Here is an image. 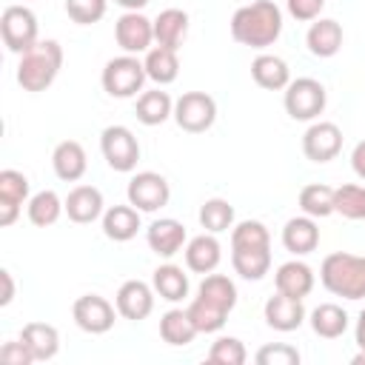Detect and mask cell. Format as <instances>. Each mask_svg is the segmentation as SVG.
I'll return each instance as SVG.
<instances>
[{
  "instance_id": "cell-1",
  "label": "cell",
  "mask_w": 365,
  "mask_h": 365,
  "mask_svg": "<svg viewBox=\"0 0 365 365\" xmlns=\"http://www.w3.org/2000/svg\"><path fill=\"white\" fill-rule=\"evenodd\" d=\"M282 34V9L274 0L240 6L231 17V37L248 48H268Z\"/></svg>"
},
{
  "instance_id": "cell-2",
  "label": "cell",
  "mask_w": 365,
  "mask_h": 365,
  "mask_svg": "<svg viewBox=\"0 0 365 365\" xmlns=\"http://www.w3.org/2000/svg\"><path fill=\"white\" fill-rule=\"evenodd\" d=\"M63 68V46L57 40H37L29 51L20 54L17 83L23 91H46Z\"/></svg>"
},
{
  "instance_id": "cell-3",
  "label": "cell",
  "mask_w": 365,
  "mask_h": 365,
  "mask_svg": "<svg viewBox=\"0 0 365 365\" xmlns=\"http://www.w3.org/2000/svg\"><path fill=\"white\" fill-rule=\"evenodd\" d=\"M319 282L328 294L342 299H362L365 297V257L334 251L319 265Z\"/></svg>"
},
{
  "instance_id": "cell-4",
  "label": "cell",
  "mask_w": 365,
  "mask_h": 365,
  "mask_svg": "<svg viewBox=\"0 0 365 365\" xmlns=\"http://www.w3.org/2000/svg\"><path fill=\"white\" fill-rule=\"evenodd\" d=\"M145 80H148V74H145L143 60H137V54L111 57V60L103 66V74H100L103 91H106L108 97H117V100L137 97V91H143Z\"/></svg>"
},
{
  "instance_id": "cell-5",
  "label": "cell",
  "mask_w": 365,
  "mask_h": 365,
  "mask_svg": "<svg viewBox=\"0 0 365 365\" xmlns=\"http://www.w3.org/2000/svg\"><path fill=\"white\" fill-rule=\"evenodd\" d=\"M325 103H328V91L314 77H297V80H291L285 86V94H282L285 114L291 120H299V123H314L325 111Z\"/></svg>"
},
{
  "instance_id": "cell-6",
  "label": "cell",
  "mask_w": 365,
  "mask_h": 365,
  "mask_svg": "<svg viewBox=\"0 0 365 365\" xmlns=\"http://www.w3.org/2000/svg\"><path fill=\"white\" fill-rule=\"evenodd\" d=\"M217 120V100L205 91H185L174 100V123L188 134H202Z\"/></svg>"
},
{
  "instance_id": "cell-7",
  "label": "cell",
  "mask_w": 365,
  "mask_h": 365,
  "mask_svg": "<svg viewBox=\"0 0 365 365\" xmlns=\"http://www.w3.org/2000/svg\"><path fill=\"white\" fill-rule=\"evenodd\" d=\"M0 34L3 46L11 54L29 51L40 37H37V14L29 6H6L0 17Z\"/></svg>"
},
{
  "instance_id": "cell-8",
  "label": "cell",
  "mask_w": 365,
  "mask_h": 365,
  "mask_svg": "<svg viewBox=\"0 0 365 365\" xmlns=\"http://www.w3.org/2000/svg\"><path fill=\"white\" fill-rule=\"evenodd\" d=\"M100 151H103V160L108 163V168H114L120 174H128V171L137 168L140 143H137L134 131L125 128V125H108V128H103V134H100Z\"/></svg>"
},
{
  "instance_id": "cell-9",
  "label": "cell",
  "mask_w": 365,
  "mask_h": 365,
  "mask_svg": "<svg viewBox=\"0 0 365 365\" xmlns=\"http://www.w3.org/2000/svg\"><path fill=\"white\" fill-rule=\"evenodd\" d=\"M125 197L128 202L143 211V214H154L160 211L163 205H168L171 200V185L163 174L157 171H137L131 180H128V188H125Z\"/></svg>"
},
{
  "instance_id": "cell-10",
  "label": "cell",
  "mask_w": 365,
  "mask_h": 365,
  "mask_svg": "<svg viewBox=\"0 0 365 365\" xmlns=\"http://www.w3.org/2000/svg\"><path fill=\"white\" fill-rule=\"evenodd\" d=\"M71 317H74V325L80 331H86V334H106V331L114 328L117 305H111L100 294H83V297L74 299Z\"/></svg>"
},
{
  "instance_id": "cell-11",
  "label": "cell",
  "mask_w": 365,
  "mask_h": 365,
  "mask_svg": "<svg viewBox=\"0 0 365 365\" xmlns=\"http://www.w3.org/2000/svg\"><path fill=\"white\" fill-rule=\"evenodd\" d=\"M114 40L125 54H145L154 43V20L143 11H123L114 23Z\"/></svg>"
},
{
  "instance_id": "cell-12",
  "label": "cell",
  "mask_w": 365,
  "mask_h": 365,
  "mask_svg": "<svg viewBox=\"0 0 365 365\" xmlns=\"http://www.w3.org/2000/svg\"><path fill=\"white\" fill-rule=\"evenodd\" d=\"M342 151V128L331 120H314L302 134V154L311 163H331Z\"/></svg>"
},
{
  "instance_id": "cell-13",
  "label": "cell",
  "mask_w": 365,
  "mask_h": 365,
  "mask_svg": "<svg viewBox=\"0 0 365 365\" xmlns=\"http://www.w3.org/2000/svg\"><path fill=\"white\" fill-rule=\"evenodd\" d=\"M31 185H29V177L17 168H3L0 171V225H11L20 211H23V202H29Z\"/></svg>"
},
{
  "instance_id": "cell-14",
  "label": "cell",
  "mask_w": 365,
  "mask_h": 365,
  "mask_svg": "<svg viewBox=\"0 0 365 365\" xmlns=\"http://www.w3.org/2000/svg\"><path fill=\"white\" fill-rule=\"evenodd\" d=\"M154 285L143 282V279H125L120 288H117V297H114V305H117V314L123 319H131V322H140L145 319L151 311H154Z\"/></svg>"
},
{
  "instance_id": "cell-15",
  "label": "cell",
  "mask_w": 365,
  "mask_h": 365,
  "mask_svg": "<svg viewBox=\"0 0 365 365\" xmlns=\"http://www.w3.org/2000/svg\"><path fill=\"white\" fill-rule=\"evenodd\" d=\"M145 242L148 248L157 254V257H174L185 248L188 242V234H185V225L174 217H160L154 220L148 228H145Z\"/></svg>"
},
{
  "instance_id": "cell-16",
  "label": "cell",
  "mask_w": 365,
  "mask_h": 365,
  "mask_svg": "<svg viewBox=\"0 0 365 365\" xmlns=\"http://www.w3.org/2000/svg\"><path fill=\"white\" fill-rule=\"evenodd\" d=\"M262 317H265L268 328L288 334V331H297V328L305 322V317H308V314H305L302 299H294V297H285V294H279V291H277L274 297H268V299H265Z\"/></svg>"
},
{
  "instance_id": "cell-17",
  "label": "cell",
  "mask_w": 365,
  "mask_h": 365,
  "mask_svg": "<svg viewBox=\"0 0 365 365\" xmlns=\"http://www.w3.org/2000/svg\"><path fill=\"white\" fill-rule=\"evenodd\" d=\"M314 282H317L314 268L302 259H288L274 271L277 291L285 294V297H294V299H305L314 291Z\"/></svg>"
},
{
  "instance_id": "cell-18",
  "label": "cell",
  "mask_w": 365,
  "mask_h": 365,
  "mask_svg": "<svg viewBox=\"0 0 365 365\" xmlns=\"http://www.w3.org/2000/svg\"><path fill=\"white\" fill-rule=\"evenodd\" d=\"M182 254H185V268L188 271H194V274H211L220 265V259H222V245H220L217 234L205 231V234L191 237L185 242Z\"/></svg>"
},
{
  "instance_id": "cell-19",
  "label": "cell",
  "mask_w": 365,
  "mask_h": 365,
  "mask_svg": "<svg viewBox=\"0 0 365 365\" xmlns=\"http://www.w3.org/2000/svg\"><path fill=\"white\" fill-rule=\"evenodd\" d=\"M103 191L94 188V185H74L66 197V214L71 222H80V225H88L94 220L103 217Z\"/></svg>"
},
{
  "instance_id": "cell-20",
  "label": "cell",
  "mask_w": 365,
  "mask_h": 365,
  "mask_svg": "<svg viewBox=\"0 0 365 365\" xmlns=\"http://www.w3.org/2000/svg\"><path fill=\"white\" fill-rule=\"evenodd\" d=\"M51 168L54 174L63 180V182H77L83 180L86 168H88V157H86V148L77 143V140H63L54 145L51 151Z\"/></svg>"
},
{
  "instance_id": "cell-21",
  "label": "cell",
  "mask_w": 365,
  "mask_h": 365,
  "mask_svg": "<svg viewBox=\"0 0 365 365\" xmlns=\"http://www.w3.org/2000/svg\"><path fill=\"white\" fill-rule=\"evenodd\" d=\"M282 245L285 251H291L294 257H305L319 245V228L317 220L302 214V217H291L282 225Z\"/></svg>"
},
{
  "instance_id": "cell-22",
  "label": "cell",
  "mask_w": 365,
  "mask_h": 365,
  "mask_svg": "<svg viewBox=\"0 0 365 365\" xmlns=\"http://www.w3.org/2000/svg\"><path fill=\"white\" fill-rule=\"evenodd\" d=\"M305 46L314 57H334L342 48V26L331 17H317L305 34Z\"/></svg>"
},
{
  "instance_id": "cell-23",
  "label": "cell",
  "mask_w": 365,
  "mask_h": 365,
  "mask_svg": "<svg viewBox=\"0 0 365 365\" xmlns=\"http://www.w3.org/2000/svg\"><path fill=\"white\" fill-rule=\"evenodd\" d=\"M20 339L26 342V348L31 351L34 362H48L57 356L60 351V334L54 325L48 322H26L20 331Z\"/></svg>"
},
{
  "instance_id": "cell-24",
  "label": "cell",
  "mask_w": 365,
  "mask_h": 365,
  "mask_svg": "<svg viewBox=\"0 0 365 365\" xmlns=\"http://www.w3.org/2000/svg\"><path fill=\"white\" fill-rule=\"evenodd\" d=\"M188 37V14L182 9H163L154 17V43L180 51Z\"/></svg>"
},
{
  "instance_id": "cell-25",
  "label": "cell",
  "mask_w": 365,
  "mask_h": 365,
  "mask_svg": "<svg viewBox=\"0 0 365 365\" xmlns=\"http://www.w3.org/2000/svg\"><path fill=\"white\" fill-rule=\"evenodd\" d=\"M251 77L265 91H285V86L291 83V68L277 54H257L251 63Z\"/></svg>"
},
{
  "instance_id": "cell-26",
  "label": "cell",
  "mask_w": 365,
  "mask_h": 365,
  "mask_svg": "<svg viewBox=\"0 0 365 365\" xmlns=\"http://www.w3.org/2000/svg\"><path fill=\"white\" fill-rule=\"evenodd\" d=\"M140 214L131 202L128 205H111L103 211V234L114 242H128L140 231Z\"/></svg>"
},
{
  "instance_id": "cell-27",
  "label": "cell",
  "mask_w": 365,
  "mask_h": 365,
  "mask_svg": "<svg viewBox=\"0 0 365 365\" xmlns=\"http://www.w3.org/2000/svg\"><path fill=\"white\" fill-rule=\"evenodd\" d=\"M311 322V331L322 339H339L345 331H348V311L336 302H322L311 311L308 317Z\"/></svg>"
},
{
  "instance_id": "cell-28",
  "label": "cell",
  "mask_w": 365,
  "mask_h": 365,
  "mask_svg": "<svg viewBox=\"0 0 365 365\" xmlns=\"http://www.w3.org/2000/svg\"><path fill=\"white\" fill-rule=\"evenodd\" d=\"M151 285H154L157 297L165 299V302H180V299L188 297V274L174 262H165V265L154 268Z\"/></svg>"
},
{
  "instance_id": "cell-29",
  "label": "cell",
  "mask_w": 365,
  "mask_h": 365,
  "mask_svg": "<svg viewBox=\"0 0 365 365\" xmlns=\"http://www.w3.org/2000/svg\"><path fill=\"white\" fill-rule=\"evenodd\" d=\"M197 297L205 299L208 305H214V308L231 314L234 305H237V285H234L231 277H225V274H214V271H211V274H205V279L200 282Z\"/></svg>"
},
{
  "instance_id": "cell-30",
  "label": "cell",
  "mask_w": 365,
  "mask_h": 365,
  "mask_svg": "<svg viewBox=\"0 0 365 365\" xmlns=\"http://www.w3.org/2000/svg\"><path fill=\"white\" fill-rule=\"evenodd\" d=\"M134 114L143 125H163L168 117H174V100L168 97V91H140Z\"/></svg>"
},
{
  "instance_id": "cell-31",
  "label": "cell",
  "mask_w": 365,
  "mask_h": 365,
  "mask_svg": "<svg viewBox=\"0 0 365 365\" xmlns=\"http://www.w3.org/2000/svg\"><path fill=\"white\" fill-rule=\"evenodd\" d=\"M143 66H145L148 80H154L157 86H168L180 74V57H177L174 48H165V46H151L145 51Z\"/></svg>"
},
{
  "instance_id": "cell-32",
  "label": "cell",
  "mask_w": 365,
  "mask_h": 365,
  "mask_svg": "<svg viewBox=\"0 0 365 365\" xmlns=\"http://www.w3.org/2000/svg\"><path fill=\"white\" fill-rule=\"evenodd\" d=\"M231 265L242 279L257 282L271 271V248H231Z\"/></svg>"
},
{
  "instance_id": "cell-33",
  "label": "cell",
  "mask_w": 365,
  "mask_h": 365,
  "mask_svg": "<svg viewBox=\"0 0 365 365\" xmlns=\"http://www.w3.org/2000/svg\"><path fill=\"white\" fill-rule=\"evenodd\" d=\"M197 334H200V331L194 328L188 311H182V308H171V311H165V314L160 317V336H163V342H168V345H174V348L191 345Z\"/></svg>"
},
{
  "instance_id": "cell-34",
  "label": "cell",
  "mask_w": 365,
  "mask_h": 365,
  "mask_svg": "<svg viewBox=\"0 0 365 365\" xmlns=\"http://www.w3.org/2000/svg\"><path fill=\"white\" fill-rule=\"evenodd\" d=\"M26 211H29V222L37 225V228H48L60 220V214L66 211V200L57 197V191L51 188H43L37 191L29 202H26Z\"/></svg>"
},
{
  "instance_id": "cell-35",
  "label": "cell",
  "mask_w": 365,
  "mask_h": 365,
  "mask_svg": "<svg viewBox=\"0 0 365 365\" xmlns=\"http://www.w3.org/2000/svg\"><path fill=\"white\" fill-rule=\"evenodd\" d=\"M299 208H302V214H308V217H314V220H325V217L336 214V211H334V188L325 185V182H311V185H305V188L299 191Z\"/></svg>"
},
{
  "instance_id": "cell-36",
  "label": "cell",
  "mask_w": 365,
  "mask_h": 365,
  "mask_svg": "<svg viewBox=\"0 0 365 365\" xmlns=\"http://www.w3.org/2000/svg\"><path fill=\"white\" fill-rule=\"evenodd\" d=\"M200 225L211 234H222L228 228H234V205L222 197H211L200 205Z\"/></svg>"
},
{
  "instance_id": "cell-37",
  "label": "cell",
  "mask_w": 365,
  "mask_h": 365,
  "mask_svg": "<svg viewBox=\"0 0 365 365\" xmlns=\"http://www.w3.org/2000/svg\"><path fill=\"white\" fill-rule=\"evenodd\" d=\"M334 211L345 220H362L365 217V185L345 182L334 188Z\"/></svg>"
},
{
  "instance_id": "cell-38",
  "label": "cell",
  "mask_w": 365,
  "mask_h": 365,
  "mask_svg": "<svg viewBox=\"0 0 365 365\" xmlns=\"http://www.w3.org/2000/svg\"><path fill=\"white\" fill-rule=\"evenodd\" d=\"M231 248H271V234L259 220H242L231 228Z\"/></svg>"
},
{
  "instance_id": "cell-39",
  "label": "cell",
  "mask_w": 365,
  "mask_h": 365,
  "mask_svg": "<svg viewBox=\"0 0 365 365\" xmlns=\"http://www.w3.org/2000/svg\"><path fill=\"white\" fill-rule=\"evenodd\" d=\"M185 311H188V317H191V322H194V328H197L200 334H217V331L225 325V319H228L225 311L208 305V302L200 299V297H194Z\"/></svg>"
},
{
  "instance_id": "cell-40",
  "label": "cell",
  "mask_w": 365,
  "mask_h": 365,
  "mask_svg": "<svg viewBox=\"0 0 365 365\" xmlns=\"http://www.w3.org/2000/svg\"><path fill=\"white\" fill-rule=\"evenodd\" d=\"M245 359H248V351L237 336H220L208 351V362L214 365H242Z\"/></svg>"
},
{
  "instance_id": "cell-41",
  "label": "cell",
  "mask_w": 365,
  "mask_h": 365,
  "mask_svg": "<svg viewBox=\"0 0 365 365\" xmlns=\"http://www.w3.org/2000/svg\"><path fill=\"white\" fill-rule=\"evenodd\" d=\"M108 0H66V14L77 26H91L106 17Z\"/></svg>"
},
{
  "instance_id": "cell-42",
  "label": "cell",
  "mask_w": 365,
  "mask_h": 365,
  "mask_svg": "<svg viewBox=\"0 0 365 365\" xmlns=\"http://www.w3.org/2000/svg\"><path fill=\"white\" fill-rule=\"evenodd\" d=\"M257 365H299V351L285 342H271L257 351Z\"/></svg>"
},
{
  "instance_id": "cell-43",
  "label": "cell",
  "mask_w": 365,
  "mask_h": 365,
  "mask_svg": "<svg viewBox=\"0 0 365 365\" xmlns=\"http://www.w3.org/2000/svg\"><path fill=\"white\" fill-rule=\"evenodd\" d=\"M285 9H288V14H291L294 20H299V23H314V20L322 14L325 0H285Z\"/></svg>"
},
{
  "instance_id": "cell-44",
  "label": "cell",
  "mask_w": 365,
  "mask_h": 365,
  "mask_svg": "<svg viewBox=\"0 0 365 365\" xmlns=\"http://www.w3.org/2000/svg\"><path fill=\"white\" fill-rule=\"evenodd\" d=\"M0 362H3V365H31L34 356H31V351L26 348L23 339H9V342H3V348H0Z\"/></svg>"
},
{
  "instance_id": "cell-45",
  "label": "cell",
  "mask_w": 365,
  "mask_h": 365,
  "mask_svg": "<svg viewBox=\"0 0 365 365\" xmlns=\"http://www.w3.org/2000/svg\"><path fill=\"white\" fill-rule=\"evenodd\" d=\"M351 168H354V174L359 180H365V140H359L354 145V151H351Z\"/></svg>"
},
{
  "instance_id": "cell-46",
  "label": "cell",
  "mask_w": 365,
  "mask_h": 365,
  "mask_svg": "<svg viewBox=\"0 0 365 365\" xmlns=\"http://www.w3.org/2000/svg\"><path fill=\"white\" fill-rule=\"evenodd\" d=\"M0 282H3V294H0V305H9L14 299V279H11V271L3 268L0 271Z\"/></svg>"
},
{
  "instance_id": "cell-47",
  "label": "cell",
  "mask_w": 365,
  "mask_h": 365,
  "mask_svg": "<svg viewBox=\"0 0 365 365\" xmlns=\"http://www.w3.org/2000/svg\"><path fill=\"white\" fill-rule=\"evenodd\" d=\"M354 339H356V345H359V351H365V308L359 311V317H356V328H354Z\"/></svg>"
},
{
  "instance_id": "cell-48",
  "label": "cell",
  "mask_w": 365,
  "mask_h": 365,
  "mask_svg": "<svg viewBox=\"0 0 365 365\" xmlns=\"http://www.w3.org/2000/svg\"><path fill=\"white\" fill-rule=\"evenodd\" d=\"M120 9H125V11H140V9H145L151 0H114Z\"/></svg>"
},
{
  "instance_id": "cell-49",
  "label": "cell",
  "mask_w": 365,
  "mask_h": 365,
  "mask_svg": "<svg viewBox=\"0 0 365 365\" xmlns=\"http://www.w3.org/2000/svg\"><path fill=\"white\" fill-rule=\"evenodd\" d=\"M351 362H354V365H365V351H359V354H356Z\"/></svg>"
},
{
  "instance_id": "cell-50",
  "label": "cell",
  "mask_w": 365,
  "mask_h": 365,
  "mask_svg": "<svg viewBox=\"0 0 365 365\" xmlns=\"http://www.w3.org/2000/svg\"><path fill=\"white\" fill-rule=\"evenodd\" d=\"M362 220H365V217H362Z\"/></svg>"
}]
</instances>
